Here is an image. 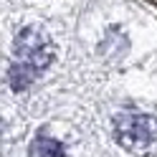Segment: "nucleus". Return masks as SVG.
<instances>
[{"instance_id": "1", "label": "nucleus", "mask_w": 157, "mask_h": 157, "mask_svg": "<svg viewBox=\"0 0 157 157\" xmlns=\"http://www.w3.org/2000/svg\"><path fill=\"white\" fill-rule=\"evenodd\" d=\"M13 53H15V61L8 71V76H10L13 89L21 91L28 84H33L36 76H41L46 71V66L53 58V43L41 28H25L15 38Z\"/></svg>"}, {"instance_id": "2", "label": "nucleus", "mask_w": 157, "mask_h": 157, "mask_svg": "<svg viewBox=\"0 0 157 157\" xmlns=\"http://www.w3.org/2000/svg\"><path fill=\"white\" fill-rule=\"evenodd\" d=\"M114 134L124 150L134 155H147L157 144V122L147 114L124 112L114 119Z\"/></svg>"}, {"instance_id": "3", "label": "nucleus", "mask_w": 157, "mask_h": 157, "mask_svg": "<svg viewBox=\"0 0 157 157\" xmlns=\"http://www.w3.org/2000/svg\"><path fill=\"white\" fill-rule=\"evenodd\" d=\"M33 152L38 157H63V144L53 140V137H48V134H38L36 137V144H33Z\"/></svg>"}]
</instances>
